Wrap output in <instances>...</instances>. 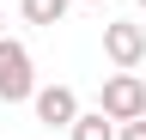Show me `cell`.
I'll use <instances>...</instances> for the list:
<instances>
[{
  "label": "cell",
  "instance_id": "obj_8",
  "mask_svg": "<svg viewBox=\"0 0 146 140\" xmlns=\"http://www.w3.org/2000/svg\"><path fill=\"white\" fill-rule=\"evenodd\" d=\"M91 6H98V0H91Z\"/></svg>",
  "mask_w": 146,
  "mask_h": 140
},
{
  "label": "cell",
  "instance_id": "obj_5",
  "mask_svg": "<svg viewBox=\"0 0 146 140\" xmlns=\"http://www.w3.org/2000/svg\"><path fill=\"white\" fill-rule=\"evenodd\" d=\"M73 140H122V128H116V116H104V110H85L79 122L67 128Z\"/></svg>",
  "mask_w": 146,
  "mask_h": 140
},
{
  "label": "cell",
  "instance_id": "obj_4",
  "mask_svg": "<svg viewBox=\"0 0 146 140\" xmlns=\"http://www.w3.org/2000/svg\"><path fill=\"white\" fill-rule=\"evenodd\" d=\"M31 110H36V122L43 128H73L85 110H79V98H73V85H43V92L31 98Z\"/></svg>",
  "mask_w": 146,
  "mask_h": 140
},
{
  "label": "cell",
  "instance_id": "obj_7",
  "mask_svg": "<svg viewBox=\"0 0 146 140\" xmlns=\"http://www.w3.org/2000/svg\"><path fill=\"white\" fill-rule=\"evenodd\" d=\"M122 140H146V116L140 122H122Z\"/></svg>",
  "mask_w": 146,
  "mask_h": 140
},
{
  "label": "cell",
  "instance_id": "obj_1",
  "mask_svg": "<svg viewBox=\"0 0 146 140\" xmlns=\"http://www.w3.org/2000/svg\"><path fill=\"white\" fill-rule=\"evenodd\" d=\"M98 110L116 116V122H140L146 116V79L128 73V67H116V73L104 79V92H98Z\"/></svg>",
  "mask_w": 146,
  "mask_h": 140
},
{
  "label": "cell",
  "instance_id": "obj_10",
  "mask_svg": "<svg viewBox=\"0 0 146 140\" xmlns=\"http://www.w3.org/2000/svg\"><path fill=\"white\" fill-rule=\"evenodd\" d=\"M140 73H146V67H140Z\"/></svg>",
  "mask_w": 146,
  "mask_h": 140
},
{
  "label": "cell",
  "instance_id": "obj_11",
  "mask_svg": "<svg viewBox=\"0 0 146 140\" xmlns=\"http://www.w3.org/2000/svg\"><path fill=\"white\" fill-rule=\"evenodd\" d=\"M140 6H146V0H140Z\"/></svg>",
  "mask_w": 146,
  "mask_h": 140
},
{
  "label": "cell",
  "instance_id": "obj_3",
  "mask_svg": "<svg viewBox=\"0 0 146 140\" xmlns=\"http://www.w3.org/2000/svg\"><path fill=\"white\" fill-rule=\"evenodd\" d=\"M104 55H110V67H128V73H140V67H146V31H140L134 19L104 25Z\"/></svg>",
  "mask_w": 146,
  "mask_h": 140
},
{
  "label": "cell",
  "instance_id": "obj_9",
  "mask_svg": "<svg viewBox=\"0 0 146 140\" xmlns=\"http://www.w3.org/2000/svg\"><path fill=\"white\" fill-rule=\"evenodd\" d=\"M0 25H6V19H0Z\"/></svg>",
  "mask_w": 146,
  "mask_h": 140
},
{
  "label": "cell",
  "instance_id": "obj_2",
  "mask_svg": "<svg viewBox=\"0 0 146 140\" xmlns=\"http://www.w3.org/2000/svg\"><path fill=\"white\" fill-rule=\"evenodd\" d=\"M36 98V73H31V49L0 37V104H25Z\"/></svg>",
  "mask_w": 146,
  "mask_h": 140
},
{
  "label": "cell",
  "instance_id": "obj_6",
  "mask_svg": "<svg viewBox=\"0 0 146 140\" xmlns=\"http://www.w3.org/2000/svg\"><path fill=\"white\" fill-rule=\"evenodd\" d=\"M67 6H73V0H18V12H25V25H61L67 19Z\"/></svg>",
  "mask_w": 146,
  "mask_h": 140
}]
</instances>
